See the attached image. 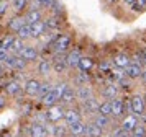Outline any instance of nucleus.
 I'll use <instances>...</instances> for the list:
<instances>
[{
	"label": "nucleus",
	"instance_id": "11",
	"mask_svg": "<svg viewBox=\"0 0 146 137\" xmlns=\"http://www.w3.org/2000/svg\"><path fill=\"white\" fill-rule=\"evenodd\" d=\"M138 123H139V121H138V117L135 116V114H125V116L121 117L120 127H121V129H125L126 132L130 134V132H131V130L138 126Z\"/></svg>",
	"mask_w": 146,
	"mask_h": 137
},
{
	"label": "nucleus",
	"instance_id": "4",
	"mask_svg": "<svg viewBox=\"0 0 146 137\" xmlns=\"http://www.w3.org/2000/svg\"><path fill=\"white\" fill-rule=\"evenodd\" d=\"M79 121H82V111H80V108L67 106L66 111H64V123H66V126H71L74 123H79Z\"/></svg>",
	"mask_w": 146,
	"mask_h": 137
},
{
	"label": "nucleus",
	"instance_id": "54",
	"mask_svg": "<svg viewBox=\"0 0 146 137\" xmlns=\"http://www.w3.org/2000/svg\"><path fill=\"white\" fill-rule=\"evenodd\" d=\"M110 137H113V136H110Z\"/></svg>",
	"mask_w": 146,
	"mask_h": 137
},
{
	"label": "nucleus",
	"instance_id": "50",
	"mask_svg": "<svg viewBox=\"0 0 146 137\" xmlns=\"http://www.w3.org/2000/svg\"><path fill=\"white\" fill-rule=\"evenodd\" d=\"M107 3H110V5H112V3H115V2H118V0H105Z\"/></svg>",
	"mask_w": 146,
	"mask_h": 137
},
{
	"label": "nucleus",
	"instance_id": "55",
	"mask_svg": "<svg viewBox=\"0 0 146 137\" xmlns=\"http://www.w3.org/2000/svg\"><path fill=\"white\" fill-rule=\"evenodd\" d=\"M20 137H21V136H20Z\"/></svg>",
	"mask_w": 146,
	"mask_h": 137
},
{
	"label": "nucleus",
	"instance_id": "8",
	"mask_svg": "<svg viewBox=\"0 0 146 137\" xmlns=\"http://www.w3.org/2000/svg\"><path fill=\"white\" fill-rule=\"evenodd\" d=\"M51 64H53V70L56 73H64L69 69L66 62V54H54V59L51 60Z\"/></svg>",
	"mask_w": 146,
	"mask_h": 137
},
{
	"label": "nucleus",
	"instance_id": "26",
	"mask_svg": "<svg viewBox=\"0 0 146 137\" xmlns=\"http://www.w3.org/2000/svg\"><path fill=\"white\" fill-rule=\"evenodd\" d=\"M51 72H53V64H51V60L43 59V60H40V62H38V73H40V75L48 77Z\"/></svg>",
	"mask_w": 146,
	"mask_h": 137
},
{
	"label": "nucleus",
	"instance_id": "45",
	"mask_svg": "<svg viewBox=\"0 0 146 137\" xmlns=\"http://www.w3.org/2000/svg\"><path fill=\"white\" fill-rule=\"evenodd\" d=\"M8 56H10V52H8L7 49H3V47H0V64H2V62L5 64V60L8 59Z\"/></svg>",
	"mask_w": 146,
	"mask_h": 137
},
{
	"label": "nucleus",
	"instance_id": "34",
	"mask_svg": "<svg viewBox=\"0 0 146 137\" xmlns=\"http://www.w3.org/2000/svg\"><path fill=\"white\" fill-rule=\"evenodd\" d=\"M17 38L21 39V41H27V39L31 38V33H30V25H25L23 28H20V29H18V33H17Z\"/></svg>",
	"mask_w": 146,
	"mask_h": 137
},
{
	"label": "nucleus",
	"instance_id": "9",
	"mask_svg": "<svg viewBox=\"0 0 146 137\" xmlns=\"http://www.w3.org/2000/svg\"><path fill=\"white\" fill-rule=\"evenodd\" d=\"M76 100H77V96H76V88L71 87V85H67L64 93H62V96H61V100H59V103L62 104V106H72V103Z\"/></svg>",
	"mask_w": 146,
	"mask_h": 137
},
{
	"label": "nucleus",
	"instance_id": "24",
	"mask_svg": "<svg viewBox=\"0 0 146 137\" xmlns=\"http://www.w3.org/2000/svg\"><path fill=\"white\" fill-rule=\"evenodd\" d=\"M20 91H21V83L18 80H10V82H7V85H5V93H7L8 96H17Z\"/></svg>",
	"mask_w": 146,
	"mask_h": 137
},
{
	"label": "nucleus",
	"instance_id": "14",
	"mask_svg": "<svg viewBox=\"0 0 146 137\" xmlns=\"http://www.w3.org/2000/svg\"><path fill=\"white\" fill-rule=\"evenodd\" d=\"M130 64H131V57L128 54H117L112 60V65L117 67V69H120V70H125Z\"/></svg>",
	"mask_w": 146,
	"mask_h": 137
},
{
	"label": "nucleus",
	"instance_id": "28",
	"mask_svg": "<svg viewBox=\"0 0 146 137\" xmlns=\"http://www.w3.org/2000/svg\"><path fill=\"white\" fill-rule=\"evenodd\" d=\"M41 103L49 108V106H54V104L59 103V98H58V95H56V93L53 91V88H51V91H49V93H46L44 96L41 98Z\"/></svg>",
	"mask_w": 146,
	"mask_h": 137
},
{
	"label": "nucleus",
	"instance_id": "15",
	"mask_svg": "<svg viewBox=\"0 0 146 137\" xmlns=\"http://www.w3.org/2000/svg\"><path fill=\"white\" fill-rule=\"evenodd\" d=\"M49 130L44 124L41 123H33L30 126V137H48Z\"/></svg>",
	"mask_w": 146,
	"mask_h": 137
},
{
	"label": "nucleus",
	"instance_id": "6",
	"mask_svg": "<svg viewBox=\"0 0 146 137\" xmlns=\"http://www.w3.org/2000/svg\"><path fill=\"white\" fill-rule=\"evenodd\" d=\"M5 65H7L8 69H13V70H25L28 62L25 59H21L20 56H17V54H10L8 59L5 60Z\"/></svg>",
	"mask_w": 146,
	"mask_h": 137
},
{
	"label": "nucleus",
	"instance_id": "16",
	"mask_svg": "<svg viewBox=\"0 0 146 137\" xmlns=\"http://www.w3.org/2000/svg\"><path fill=\"white\" fill-rule=\"evenodd\" d=\"M18 56H20L21 59H25L27 62H35V60L38 59V49H36L35 46H25Z\"/></svg>",
	"mask_w": 146,
	"mask_h": 137
},
{
	"label": "nucleus",
	"instance_id": "3",
	"mask_svg": "<svg viewBox=\"0 0 146 137\" xmlns=\"http://www.w3.org/2000/svg\"><path fill=\"white\" fill-rule=\"evenodd\" d=\"M71 43H72L71 36H67V34H59V36L56 38V41L53 43L54 54H64V52L71 47Z\"/></svg>",
	"mask_w": 146,
	"mask_h": 137
},
{
	"label": "nucleus",
	"instance_id": "5",
	"mask_svg": "<svg viewBox=\"0 0 146 137\" xmlns=\"http://www.w3.org/2000/svg\"><path fill=\"white\" fill-rule=\"evenodd\" d=\"M99 104H100V101L95 96H92V98H89V100L80 103V111L89 114V116H95L99 113Z\"/></svg>",
	"mask_w": 146,
	"mask_h": 137
},
{
	"label": "nucleus",
	"instance_id": "18",
	"mask_svg": "<svg viewBox=\"0 0 146 137\" xmlns=\"http://www.w3.org/2000/svg\"><path fill=\"white\" fill-rule=\"evenodd\" d=\"M90 121H92L95 126H99L102 130H108L110 127H112V117L102 116V114H95V116H92Z\"/></svg>",
	"mask_w": 146,
	"mask_h": 137
},
{
	"label": "nucleus",
	"instance_id": "10",
	"mask_svg": "<svg viewBox=\"0 0 146 137\" xmlns=\"http://www.w3.org/2000/svg\"><path fill=\"white\" fill-rule=\"evenodd\" d=\"M40 87H41V80L30 78V80H27V83L23 85V90H25V93H27L28 96H38Z\"/></svg>",
	"mask_w": 146,
	"mask_h": 137
},
{
	"label": "nucleus",
	"instance_id": "37",
	"mask_svg": "<svg viewBox=\"0 0 146 137\" xmlns=\"http://www.w3.org/2000/svg\"><path fill=\"white\" fill-rule=\"evenodd\" d=\"M25 46H27V44H25V41H21V39L15 38V43H13V46H12V52L18 56V54L21 52V49H23Z\"/></svg>",
	"mask_w": 146,
	"mask_h": 137
},
{
	"label": "nucleus",
	"instance_id": "43",
	"mask_svg": "<svg viewBox=\"0 0 146 137\" xmlns=\"http://www.w3.org/2000/svg\"><path fill=\"white\" fill-rule=\"evenodd\" d=\"M138 52V57H139V65L145 67L146 65V49H141V51H136Z\"/></svg>",
	"mask_w": 146,
	"mask_h": 137
},
{
	"label": "nucleus",
	"instance_id": "47",
	"mask_svg": "<svg viewBox=\"0 0 146 137\" xmlns=\"http://www.w3.org/2000/svg\"><path fill=\"white\" fill-rule=\"evenodd\" d=\"M5 106H7V100H5L3 96H0V111L3 109Z\"/></svg>",
	"mask_w": 146,
	"mask_h": 137
},
{
	"label": "nucleus",
	"instance_id": "52",
	"mask_svg": "<svg viewBox=\"0 0 146 137\" xmlns=\"http://www.w3.org/2000/svg\"><path fill=\"white\" fill-rule=\"evenodd\" d=\"M67 137H76V136H67Z\"/></svg>",
	"mask_w": 146,
	"mask_h": 137
},
{
	"label": "nucleus",
	"instance_id": "40",
	"mask_svg": "<svg viewBox=\"0 0 146 137\" xmlns=\"http://www.w3.org/2000/svg\"><path fill=\"white\" fill-rule=\"evenodd\" d=\"M54 12V16H59L61 13H62V3H61L59 0H53V5H51Z\"/></svg>",
	"mask_w": 146,
	"mask_h": 137
},
{
	"label": "nucleus",
	"instance_id": "42",
	"mask_svg": "<svg viewBox=\"0 0 146 137\" xmlns=\"http://www.w3.org/2000/svg\"><path fill=\"white\" fill-rule=\"evenodd\" d=\"M133 7V10H136V12H141V10H145L146 8V0H136L135 2V5Z\"/></svg>",
	"mask_w": 146,
	"mask_h": 137
},
{
	"label": "nucleus",
	"instance_id": "1",
	"mask_svg": "<svg viewBox=\"0 0 146 137\" xmlns=\"http://www.w3.org/2000/svg\"><path fill=\"white\" fill-rule=\"evenodd\" d=\"M64 111H66V106L62 104H54V106H49L48 111L44 113L46 116V123H53V124H58L61 119H64Z\"/></svg>",
	"mask_w": 146,
	"mask_h": 137
},
{
	"label": "nucleus",
	"instance_id": "13",
	"mask_svg": "<svg viewBox=\"0 0 146 137\" xmlns=\"http://www.w3.org/2000/svg\"><path fill=\"white\" fill-rule=\"evenodd\" d=\"M80 59H82V52H80L79 47H76L72 51H69L66 54V62H67V67L69 69H74V67H77L80 62Z\"/></svg>",
	"mask_w": 146,
	"mask_h": 137
},
{
	"label": "nucleus",
	"instance_id": "51",
	"mask_svg": "<svg viewBox=\"0 0 146 137\" xmlns=\"http://www.w3.org/2000/svg\"><path fill=\"white\" fill-rule=\"evenodd\" d=\"M3 73V67H2V64H0V75Z\"/></svg>",
	"mask_w": 146,
	"mask_h": 137
},
{
	"label": "nucleus",
	"instance_id": "35",
	"mask_svg": "<svg viewBox=\"0 0 146 137\" xmlns=\"http://www.w3.org/2000/svg\"><path fill=\"white\" fill-rule=\"evenodd\" d=\"M69 83H66V82H58V83L53 85V91L58 95V98L61 100V96H62V93H64V90H66V87Z\"/></svg>",
	"mask_w": 146,
	"mask_h": 137
},
{
	"label": "nucleus",
	"instance_id": "36",
	"mask_svg": "<svg viewBox=\"0 0 146 137\" xmlns=\"http://www.w3.org/2000/svg\"><path fill=\"white\" fill-rule=\"evenodd\" d=\"M53 88V83H49V82H41V87H40V91H38V98H43L46 93H49Z\"/></svg>",
	"mask_w": 146,
	"mask_h": 137
},
{
	"label": "nucleus",
	"instance_id": "44",
	"mask_svg": "<svg viewBox=\"0 0 146 137\" xmlns=\"http://www.w3.org/2000/svg\"><path fill=\"white\" fill-rule=\"evenodd\" d=\"M36 5L43 7V8H51V5H53V0H36Z\"/></svg>",
	"mask_w": 146,
	"mask_h": 137
},
{
	"label": "nucleus",
	"instance_id": "53",
	"mask_svg": "<svg viewBox=\"0 0 146 137\" xmlns=\"http://www.w3.org/2000/svg\"><path fill=\"white\" fill-rule=\"evenodd\" d=\"M145 103H146V95H145Z\"/></svg>",
	"mask_w": 146,
	"mask_h": 137
},
{
	"label": "nucleus",
	"instance_id": "21",
	"mask_svg": "<svg viewBox=\"0 0 146 137\" xmlns=\"http://www.w3.org/2000/svg\"><path fill=\"white\" fill-rule=\"evenodd\" d=\"M76 96H77V100L82 103V101H86V100L95 96V95H94V90L89 85H82V87H79V88L76 90Z\"/></svg>",
	"mask_w": 146,
	"mask_h": 137
},
{
	"label": "nucleus",
	"instance_id": "22",
	"mask_svg": "<svg viewBox=\"0 0 146 137\" xmlns=\"http://www.w3.org/2000/svg\"><path fill=\"white\" fill-rule=\"evenodd\" d=\"M86 137H105V130H102L92 121H89L86 124Z\"/></svg>",
	"mask_w": 146,
	"mask_h": 137
},
{
	"label": "nucleus",
	"instance_id": "12",
	"mask_svg": "<svg viewBox=\"0 0 146 137\" xmlns=\"http://www.w3.org/2000/svg\"><path fill=\"white\" fill-rule=\"evenodd\" d=\"M100 93H102V96L105 98V100H113V98H117L120 95V87L117 83L110 82V83H107L105 87L100 90Z\"/></svg>",
	"mask_w": 146,
	"mask_h": 137
},
{
	"label": "nucleus",
	"instance_id": "39",
	"mask_svg": "<svg viewBox=\"0 0 146 137\" xmlns=\"http://www.w3.org/2000/svg\"><path fill=\"white\" fill-rule=\"evenodd\" d=\"M76 82L79 83V87L87 85L89 83V75H87L86 72H80V73H77V77H76Z\"/></svg>",
	"mask_w": 146,
	"mask_h": 137
},
{
	"label": "nucleus",
	"instance_id": "29",
	"mask_svg": "<svg viewBox=\"0 0 146 137\" xmlns=\"http://www.w3.org/2000/svg\"><path fill=\"white\" fill-rule=\"evenodd\" d=\"M97 114H102V116L112 117V101L110 100H105V101H100L99 104V113ZM113 119V117H112Z\"/></svg>",
	"mask_w": 146,
	"mask_h": 137
},
{
	"label": "nucleus",
	"instance_id": "33",
	"mask_svg": "<svg viewBox=\"0 0 146 137\" xmlns=\"http://www.w3.org/2000/svg\"><path fill=\"white\" fill-rule=\"evenodd\" d=\"M44 25H46L48 31H51V29H59L61 23H59V20H58V16H51V18L44 20Z\"/></svg>",
	"mask_w": 146,
	"mask_h": 137
},
{
	"label": "nucleus",
	"instance_id": "48",
	"mask_svg": "<svg viewBox=\"0 0 146 137\" xmlns=\"http://www.w3.org/2000/svg\"><path fill=\"white\" fill-rule=\"evenodd\" d=\"M135 2H136V0H125V3H126V5H130V7L135 5Z\"/></svg>",
	"mask_w": 146,
	"mask_h": 137
},
{
	"label": "nucleus",
	"instance_id": "32",
	"mask_svg": "<svg viewBox=\"0 0 146 137\" xmlns=\"http://www.w3.org/2000/svg\"><path fill=\"white\" fill-rule=\"evenodd\" d=\"M130 137H146V126L138 123V126L130 132Z\"/></svg>",
	"mask_w": 146,
	"mask_h": 137
},
{
	"label": "nucleus",
	"instance_id": "23",
	"mask_svg": "<svg viewBox=\"0 0 146 137\" xmlns=\"http://www.w3.org/2000/svg\"><path fill=\"white\" fill-rule=\"evenodd\" d=\"M48 28L44 25V21H40V23H35V25H30V33H31V38H41L43 34H46Z\"/></svg>",
	"mask_w": 146,
	"mask_h": 137
},
{
	"label": "nucleus",
	"instance_id": "41",
	"mask_svg": "<svg viewBox=\"0 0 146 137\" xmlns=\"http://www.w3.org/2000/svg\"><path fill=\"white\" fill-rule=\"evenodd\" d=\"M112 136L113 137H130V134H128L125 129H121V127L118 126V127H115V129H113Z\"/></svg>",
	"mask_w": 146,
	"mask_h": 137
},
{
	"label": "nucleus",
	"instance_id": "25",
	"mask_svg": "<svg viewBox=\"0 0 146 137\" xmlns=\"http://www.w3.org/2000/svg\"><path fill=\"white\" fill-rule=\"evenodd\" d=\"M27 25V21H25V16H13V18L8 21V29L13 33H18L20 28Z\"/></svg>",
	"mask_w": 146,
	"mask_h": 137
},
{
	"label": "nucleus",
	"instance_id": "2",
	"mask_svg": "<svg viewBox=\"0 0 146 137\" xmlns=\"http://www.w3.org/2000/svg\"><path fill=\"white\" fill-rule=\"evenodd\" d=\"M130 106H131V114L136 117H143L146 114V103L143 95H133L130 98Z\"/></svg>",
	"mask_w": 146,
	"mask_h": 137
},
{
	"label": "nucleus",
	"instance_id": "38",
	"mask_svg": "<svg viewBox=\"0 0 146 137\" xmlns=\"http://www.w3.org/2000/svg\"><path fill=\"white\" fill-rule=\"evenodd\" d=\"M12 5H13V10L21 12V10H25V8H27L28 0H12Z\"/></svg>",
	"mask_w": 146,
	"mask_h": 137
},
{
	"label": "nucleus",
	"instance_id": "7",
	"mask_svg": "<svg viewBox=\"0 0 146 137\" xmlns=\"http://www.w3.org/2000/svg\"><path fill=\"white\" fill-rule=\"evenodd\" d=\"M112 101V117L113 119H117V117H123L126 114L125 111V101H123V98H113V100H110Z\"/></svg>",
	"mask_w": 146,
	"mask_h": 137
},
{
	"label": "nucleus",
	"instance_id": "17",
	"mask_svg": "<svg viewBox=\"0 0 146 137\" xmlns=\"http://www.w3.org/2000/svg\"><path fill=\"white\" fill-rule=\"evenodd\" d=\"M25 21H27V25H35V23L43 21V13H41V10L40 8H31V10H28L27 15H25Z\"/></svg>",
	"mask_w": 146,
	"mask_h": 137
},
{
	"label": "nucleus",
	"instance_id": "49",
	"mask_svg": "<svg viewBox=\"0 0 146 137\" xmlns=\"http://www.w3.org/2000/svg\"><path fill=\"white\" fill-rule=\"evenodd\" d=\"M141 78H143V82L146 83V69H143V75H141Z\"/></svg>",
	"mask_w": 146,
	"mask_h": 137
},
{
	"label": "nucleus",
	"instance_id": "30",
	"mask_svg": "<svg viewBox=\"0 0 146 137\" xmlns=\"http://www.w3.org/2000/svg\"><path fill=\"white\" fill-rule=\"evenodd\" d=\"M51 134H53V137H67L69 136V129H67V126L56 124V126H53V129H51Z\"/></svg>",
	"mask_w": 146,
	"mask_h": 137
},
{
	"label": "nucleus",
	"instance_id": "20",
	"mask_svg": "<svg viewBox=\"0 0 146 137\" xmlns=\"http://www.w3.org/2000/svg\"><path fill=\"white\" fill-rule=\"evenodd\" d=\"M86 124L84 121H79V123H74L71 126H67L69 129V136H76V137H82L86 136Z\"/></svg>",
	"mask_w": 146,
	"mask_h": 137
},
{
	"label": "nucleus",
	"instance_id": "31",
	"mask_svg": "<svg viewBox=\"0 0 146 137\" xmlns=\"http://www.w3.org/2000/svg\"><path fill=\"white\" fill-rule=\"evenodd\" d=\"M13 43H15V36L13 34H7V36H3V38L0 39V47H3V49H7L8 52H12Z\"/></svg>",
	"mask_w": 146,
	"mask_h": 137
},
{
	"label": "nucleus",
	"instance_id": "19",
	"mask_svg": "<svg viewBox=\"0 0 146 137\" xmlns=\"http://www.w3.org/2000/svg\"><path fill=\"white\" fill-rule=\"evenodd\" d=\"M125 75L128 78H130V80H136V78H139L141 77V75H143V67H141V65H138V64H130L128 65V67H126L125 70Z\"/></svg>",
	"mask_w": 146,
	"mask_h": 137
},
{
	"label": "nucleus",
	"instance_id": "46",
	"mask_svg": "<svg viewBox=\"0 0 146 137\" xmlns=\"http://www.w3.org/2000/svg\"><path fill=\"white\" fill-rule=\"evenodd\" d=\"M7 8H8V2L7 0H0V15H3L7 12Z\"/></svg>",
	"mask_w": 146,
	"mask_h": 137
},
{
	"label": "nucleus",
	"instance_id": "27",
	"mask_svg": "<svg viewBox=\"0 0 146 137\" xmlns=\"http://www.w3.org/2000/svg\"><path fill=\"white\" fill-rule=\"evenodd\" d=\"M77 69H79L80 72H86V73H89V72L94 69V59L92 57H87V56H82L79 65H77Z\"/></svg>",
	"mask_w": 146,
	"mask_h": 137
}]
</instances>
